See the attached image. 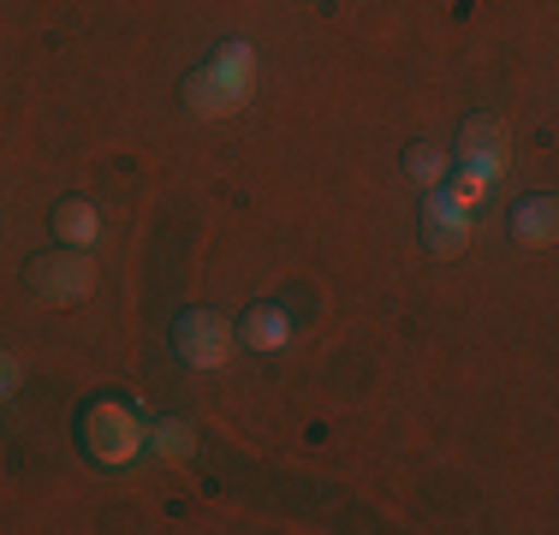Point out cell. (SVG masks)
<instances>
[{
	"label": "cell",
	"mask_w": 559,
	"mask_h": 535,
	"mask_svg": "<svg viewBox=\"0 0 559 535\" xmlns=\"http://www.w3.org/2000/svg\"><path fill=\"white\" fill-rule=\"evenodd\" d=\"M185 107H191L197 119H226V114H238L250 96H257V48L250 43H221L215 48V60L209 66H197L191 78H185Z\"/></svg>",
	"instance_id": "1"
},
{
	"label": "cell",
	"mask_w": 559,
	"mask_h": 535,
	"mask_svg": "<svg viewBox=\"0 0 559 535\" xmlns=\"http://www.w3.org/2000/svg\"><path fill=\"white\" fill-rule=\"evenodd\" d=\"M78 428H84V452H90V459H96V464H114V471L138 459L143 440H150V428H143V417L126 405V399H96Z\"/></svg>",
	"instance_id": "2"
},
{
	"label": "cell",
	"mask_w": 559,
	"mask_h": 535,
	"mask_svg": "<svg viewBox=\"0 0 559 535\" xmlns=\"http://www.w3.org/2000/svg\"><path fill=\"white\" fill-rule=\"evenodd\" d=\"M24 286H31L43 304H55V310H72V304H84L90 292H96V262H90V250L31 257L24 262Z\"/></svg>",
	"instance_id": "3"
},
{
	"label": "cell",
	"mask_w": 559,
	"mask_h": 535,
	"mask_svg": "<svg viewBox=\"0 0 559 535\" xmlns=\"http://www.w3.org/2000/svg\"><path fill=\"white\" fill-rule=\"evenodd\" d=\"M233 340H238V328L221 310H185L179 328H173V345H179V357L191 369H221L233 357Z\"/></svg>",
	"instance_id": "4"
},
{
	"label": "cell",
	"mask_w": 559,
	"mask_h": 535,
	"mask_svg": "<svg viewBox=\"0 0 559 535\" xmlns=\"http://www.w3.org/2000/svg\"><path fill=\"white\" fill-rule=\"evenodd\" d=\"M471 221H476V214L452 203V197L441 191V185H435V191L423 197V238H429V250H435V257H459V250H464V238H471Z\"/></svg>",
	"instance_id": "5"
},
{
	"label": "cell",
	"mask_w": 559,
	"mask_h": 535,
	"mask_svg": "<svg viewBox=\"0 0 559 535\" xmlns=\"http://www.w3.org/2000/svg\"><path fill=\"white\" fill-rule=\"evenodd\" d=\"M559 233V203L554 197H524V203L512 209V238L530 250H548Z\"/></svg>",
	"instance_id": "6"
},
{
	"label": "cell",
	"mask_w": 559,
	"mask_h": 535,
	"mask_svg": "<svg viewBox=\"0 0 559 535\" xmlns=\"http://www.w3.org/2000/svg\"><path fill=\"white\" fill-rule=\"evenodd\" d=\"M55 238H66V250H96L102 245V209L84 197H66L55 209Z\"/></svg>",
	"instance_id": "7"
},
{
	"label": "cell",
	"mask_w": 559,
	"mask_h": 535,
	"mask_svg": "<svg viewBox=\"0 0 559 535\" xmlns=\"http://www.w3.org/2000/svg\"><path fill=\"white\" fill-rule=\"evenodd\" d=\"M238 340H245L250 352H286L292 345V316L280 310V304H257V310L238 321Z\"/></svg>",
	"instance_id": "8"
},
{
	"label": "cell",
	"mask_w": 559,
	"mask_h": 535,
	"mask_svg": "<svg viewBox=\"0 0 559 535\" xmlns=\"http://www.w3.org/2000/svg\"><path fill=\"white\" fill-rule=\"evenodd\" d=\"M143 447H150L162 464H185V459L197 452V435H191V423L167 417V423H155V428H150V440H143Z\"/></svg>",
	"instance_id": "9"
},
{
	"label": "cell",
	"mask_w": 559,
	"mask_h": 535,
	"mask_svg": "<svg viewBox=\"0 0 559 535\" xmlns=\"http://www.w3.org/2000/svg\"><path fill=\"white\" fill-rule=\"evenodd\" d=\"M447 167H452V155H441V150H411L405 155V173H411V185H423V191H435V185L447 179Z\"/></svg>",
	"instance_id": "10"
},
{
	"label": "cell",
	"mask_w": 559,
	"mask_h": 535,
	"mask_svg": "<svg viewBox=\"0 0 559 535\" xmlns=\"http://www.w3.org/2000/svg\"><path fill=\"white\" fill-rule=\"evenodd\" d=\"M12 393H19V357L0 352V399H12Z\"/></svg>",
	"instance_id": "11"
}]
</instances>
